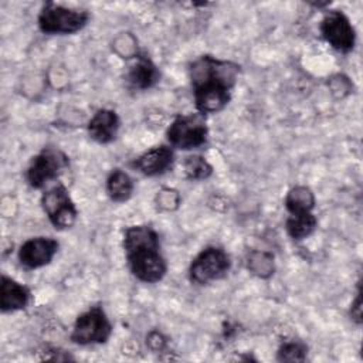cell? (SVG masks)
Masks as SVG:
<instances>
[{
    "instance_id": "52a82bcc",
    "label": "cell",
    "mask_w": 363,
    "mask_h": 363,
    "mask_svg": "<svg viewBox=\"0 0 363 363\" xmlns=\"http://www.w3.org/2000/svg\"><path fill=\"white\" fill-rule=\"evenodd\" d=\"M43 208L57 228H69L77 218V208L64 186H54L44 193Z\"/></svg>"
},
{
    "instance_id": "e0dca14e",
    "label": "cell",
    "mask_w": 363,
    "mask_h": 363,
    "mask_svg": "<svg viewBox=\"0 0 363 363\" xmlns=\"http://www.w3.org/2000/svg\"><path fill=\"white\" fill-rule=\"evenodd\" d=\"M285 204L291 214L311 211L313 207V196L306 187H295L288 193Z\"/></svg>"
},
{
    "instance_id": "7c38bea8",
    "label": "cell",
    "mask_w": 363,
    "mask_h": 363,
    "mask_svg": "<svg viewBox=\"0 0 363 363\" xmlns=\"http://www.w3.org/2000/svg\"><path fill=\"white\" fill-rule=\"evenodd\" d=\"M119 128V118L111 109L98 111L88 123L91 138L99 143H108L115 139Z\"/></svg>"
},
{
    "instance_id": "ac0fdd59",
    "label": "cell",
    "mask_w": 363,
    "mask_h": 363,
    "mask_svg": "<svg viewBox=\"0 0 363 363\" xmlns=\"http://www.w3.org/2000/svg\"><path fill=\"white\" fill-rule=\"evenodd\" d=\"M211 166L200 156H190L184 162V172L191 180L207 179L211 174Z\"/></svg>"
},
{
    "instance_id": "9c48e42d",
    "label": "cell",
    "mask_w": 363,
    "mask_h": 363,
    "mask_svg": "<svg viewBox=\"0 0 363 363\" xmlns=\"http://www.w3.org/2000/svg\"><path fill=\"white\" fill-rule=\"evenodd\" d=\"M323 38L337 51L347 52L354 45V30L342 11H329L320 23Z\"/></svg>"
},
{
    "instance_id": "d6986e66",
    "label": "cell",
    "mask_w": 363,
    "mask_h": 363,
    "mask_svg": "<svg viewBox=\"0 0 363 363\" xmlns=\"http://www.w3.org/2000/svg\"><path fill=\"white\" fill-rule=\"evenodd\" d=\"M306 356V347L298 342H289L281 346L278 360L281 362H302Z\"/></svg>"
},
{
    "instance_id": "4fadbf2b",
    "label": "cell",
    "mask_w": 363,
    "mask_h": 363,
    "mask_svg": "<svg viewBox=\"0 0 363 363\" xmlns=\"http://www.w3.org/2000/svg\"><path fill=\"white\" fill-rule=\"evenodd\" d=\"M28 291L21 284L3 275L0 286V308L3 312L23 309L28 302Z\"/></svg>"
},
{
    "instance_id": "30bf717a",
    "label": "cell",
    "mask_w": 363,
    "mask_h": 363,
    "mask_svg": "<svg viewBox=\"0 0 363 363\" xmlns=\"http://www.w3.org/2000/svg\"><path fill=\"white\" fill-rule=\"evenodd\" d=\"M57 250L58 242L50 237L31 238L20 247L18 259L26 268H40L54 258Z\"/></svg>"
},
{
    "instance_id": "ffe728a7",
    "label": "cell",
    "mask_w": 363,
    "mask_h": 363,
    "mask_svg": "<svg viewBox=\"0 0 363 363\" xmlns=\"http://www.w3.org/2000/svg\"><path fill=\"white\" fill-rule=\"evenodd\" d=\"M352 316H353L357 322H360V292L357 294V298H356V301H354V305L352 306Z\"/></svg>"
},
{
    "instance_id": "3957f363",
    "label": "cell",
    "mask_w": 363,
    "mask_h": 363,
    "mask_svg": "<svg viewBox=\"0 0 363 363\" xmlns=\"http://www.w3.org/2000/svg\"><path fill=\"white\" fill-rule=\"evenodd\" d=\"M88 13L47 3L38 16V26L47 34H71L81 30L88 21Z\"/></svg>"
},
{
    "instance_id": "ba28073f",
    "label": "cell",
    "mask_w": 363,
    "mask_h": 363,
    "mask_svg": "<svg viewBox=\"0 0 363 363\" xmlns=\"http://www.w3.org/2000/svg\"><path fill=\"white\" fill-rule=\"evenodd\" d=\"M67 156L60 150L44 149L33 159L31 164L28 166L27 180L35 189L43 187L47 182L55 179L67 166Z\"/></svg>"
},
{
    "instance_id": "2e32d148",
    "label": "cell",
    "mask_w": 363,
    "mask_h": 363,
    "mask_svg": "<svg viewBox=\"0 0 363 363\" xmlns=\"http://www.w3.org/2000/svg\"><path fill=\"white\" fill-rule=\"evenodd\" d=\"M316 228V218L311 211L295 213L286 220L288 234L295 240L306 238Z\"/></svg>"
},
{
    "instance_id": "7a4b0ae2",
    "label": "cell",
    "mask_w": 363,
    "mask_h": 363,
    "mask_svg": "<svg viewBox=\"0 0 363 363\" xmlns=\"http://www.w3.org/2000/svg\"><path fill=\"white\" fill-rule=\"evenodd\" d=\"M123 247L132 274L143 282H157L166 274V262L159 252V237L146 225H133L125 231Z\"/></svg>"
},
{
    "instance_id": "5bb4252c",
    "label": "cell",
    "mask_w": 363,
    "mask_h": 363,
    "mask_svg": "<svg viewBox=\"0 0 363 363\" xmlns=\"http://www.w3.org/2000/svg\"><path fill=\"white\" fill-rule=\"evenodd\" d=\"M159 79V72L152 61L140 57L138 61L129 68L128 81L133 88L146 89L150 88Z\"/></svg>"
},
{
    "instance_id": "8992f818",
    "label": "cell",
    "mask_w": 363,
    "mask_h": 363,
    "mask_svg": "<svg viewBox=\"0 0 363 363\" xmlns=\"http://www.w3.org/2000/svg\"><path fill=\"white\" fill-rule=\"evenodd\" d=\"M230 269V258L224 250L208 247L203 250L190 265V278L196 284H208L223 278Z\"/></svg>"
},
{
    "instance_id": "277c9868",
    "label": "cell",
    "mask_w": 363,
    "mask_h": 363,
    "mask_svg": "<svg viewBox=\"0 0 363 363\" xmlns=\"http://www.w3.org/2000/svg\"><path fill=\"white\" fill-rule=\"evenodd\" d=\"M167 139L179 149L201 146L207 139V126L203 113L177 116L167 129Z\"/></svg>"
},
{
    "instance_id": "8fae6325",
    "label": "cell",
    "mask_w": 363,
    "mask_h": 363,
    "mask_svg": "<svg viewBox=\"0 0 363 363\" xmlns=\"http://www.w3.org/2000/svg\"><path fill=\"white\" fill-rule=\"evenodd\" d=\"M173 162V152L166 146H156L142 153L133 166L146 176H156L166 172Z\"/></svg>"
},
{
    "instance_id": "5b68a950",
    "label": "cell",
    "mask_w": 363,
    "mask_h": 363,
    "mask_svg": "<svg viewBox=\"0 0 363 363\" xmlns=\"http://www.w3.org/2000/svg\"><path fill=\"white\" fill-rule=\"evenodd\" d=\"M111 332L112 326L105 312L101 308L94 306L77 318L71 339L79 345L102 343L106 342Z\"/></svg>"
},
{
    "instance_id": "6da1fadb",
    "label": "cell",
    "mask_w": 363,
    "mask_h": 363,
    "mask_svg": "<svg viewBox=\"0 0 363 363\" xmlns=\"http://www.w3.org/2000/svg\"><path fill=\"white\" fill-rule=\"evenodd\" d=\"M237 72V65L208 55L193 62L190 77L200 113L218 112L228 104Z\"/></svg>"
},
{
    "instance_id": "9a60e30c",
    "label": "cell",
    "mask_w": 363,
    "mask_h": 363,
    "mask_svg": "<svg viewBox=\"0 0 363 363\" xmlns=\"http://www.w3.org/2000/svg\"><path fill=\"white\" fill-rule=\"evenodd\" d=\"M106 190L113 201H125L132 196L133 191L132 179L122 170H115L108 177Z\"/></svg>"
}]
</instances>
